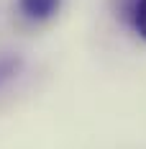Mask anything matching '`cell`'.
Instances as JSON below:
<instances>
[{"instance_id": "cell-2", "label": "cell", "mask_w": 146, "mask_h": 149, "mask_svg": "<svg viewBox=\"0 0 146 149\" xmlns=\"http://www.w3.org/2000/svg\"><path fill=\"white\" fill-rule=\"evenodd\" d=\"M128 21H131L136 36L146 41V0H131L128 5Z\"/></svg>"}, {"instance_id": "cell-1", "label": "cell", "mask_w": 146, "mask_h": 149, "mask_svg": "<svg viewBox=\"0 0 146 149\" xmlns=\"http://www.w3.org/2000/svg\"><path fill=\"white\" fill-rule=\"evenodd\" d=\"M59 10H62V0H18V13L33 23H46Z\"/></svg>"}, {"instance_id": "cell-3", "label": "cell", "mask_w": 146, "mask_h": 149, "mask_svg": "<svg viewBox=\"0 0 146 149\" xmlns=\"http://www.w3.org/2000/svg\"><path fill=\"white\" fill-rule=\"evenodd\" d=\"M21 72V59L18 57H0V88L5 82H10Z\"/></svg>"}]
</instances>
